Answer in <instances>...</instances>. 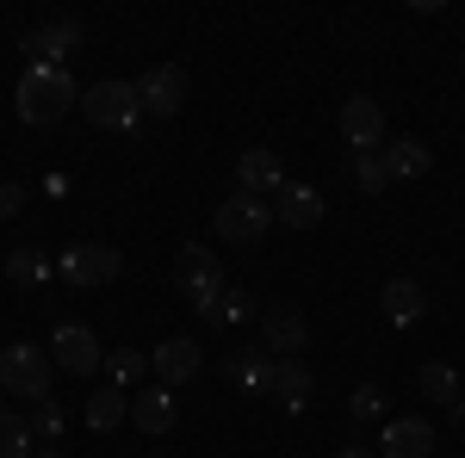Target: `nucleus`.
Returning <instances> with one entry per match:
<instances>
[{
    "instance_id": "1",
    "label": "nucleus",
    "mask_w": 465,
    "mask_h": 458,
    "mask_svg": "<svg viewBox=\"0 0 465 458\" xmlns=\"http://www.w3.org/2000/svg\"><path fill=\"white\" fill-rule=\"evenodd\" d=\"M13 106H19V124H32V131H50V124H63V118H69V106H81V87H74V74H69V69L32 63V69H19Z\"/></svg>"
},
{
    "instance_id": "2",
    "label": "nucleus",
    "mask_w": 465,
    "mask_h": 458,
    "mask_svg": "<svg viewBox=\"0 0 465 458\" xmlns=\"http://www.w3.org/2000/svg\"><path fill=\"white\" fill-rule=\"evenodd\" d=\"M50 378H56V353L32 347V341H13V347H0V390H6V396L44 403V396H50Z\"/></svg>"
},
{
    "instance_id": "3",
    "label": "nucleus",
    "mask_w": 465,
    "mask_h": 458,
    "mask_svg": "<svg viewBox=\"0 0 465 458\" xmlns=\"http://www.w3.org/2000/svg\"><path fill=\"white\" fill-rule=\"evenodd\" d=\"M81 118L100 124V131H137V118H143L137 81H94V87H81Z\"/></svg>"
},
{
    "instance_id": "4",
    "label": "nucleus",
    "mask_w": 465,
    "mask_h": 458,
    "mask_svg": "<svg viewBox=\"0 0 465 458\" xmlns=\"http://www.w3.org/2000/svg\"><path fill=\"white\" fill-rule=\"evenodd\" d=\"M124 273V254L106 242H74L56 254V279H69L74 291H100V285H112Z\"/></svg>"
},
{
    "instance_id": "5",
    "label": "nucleus",
    "mask_w": 465,
    "mask_h": 458,
    "mask_svg": "<svg viewBox=\"0 0 465 458\" xmlns=\"http://www.w3.org/2000/svg\"><path fill=\"white\" fill-rule=\"evenodd\" d=\"M174 291L180 297H193V304H205V297H223L230 291V279H223V260H217V248H199V242H186L174 254Z\"/></svg>"
},
{
    "instance_id": "6",
    "label": "nucleus",
    "mask_w": 465,
    "mask_h": 458,
    "mask_svg": "<svg viewBox=\"0 0 465 458\" xmlns=\"http://www.w3.org/2000/svg\"><path fill=\"white\" fill-rule=\"evenodd\" d=\"M267 223H273V205H267V199H249V192H236V199L217 205V242L254 248L261 236H267Z\"/></svg>"
},
{
    "instance_id": "7",
    "label": "nucleus",
    "mask_w": 465,
    "mask_h": 458,
    "mask_svg": "<svg viewBox=\"0 0 465 458\" xmlns=\"http://www.w3.org/2000/svg\"><path fill=\"white\" fill-rule=\"evenodd\" d=\"M254 328H261V347L273 359H304V347H311V322L298 304H267Z\"/></svg>"
},
{
    "instance_id": "8",
    "label": "nucleus",
    "mask_w": 465,
    "mask_h": 458,
    "mask_svg": "<svg viewBox=\"0 0 465 458\" xmlns=\"http://www.w3.org/2000/svg\"><path fill=\"white\" fill-rule=\"evenodd\" d=\"M50 347H56V365H63L69 378H94V372H106V347H100V335H94L87 322H56Z\"/></svg>"
},
{
    "instance_id": "9",
    "label": "nucleus",
    "mask_w": 465,
    "mask_h": 458,
    "mask_svg": "<svg viewBox=\"0 0 465 458\" xmlns=\"http://www.w3.org/2000/svg\"><path fill=\"white\" fill-rule=\"evenodd\" d=\"M137 100H143L149 118H174L186 106V69L180 63H155V69L137 74Z\"/></svg>"
},
{
    "instance_id": "10",
    "label": "nucleus",
    "mask_w": 465,
    "mask_h": 458,
    "mask_svg": "<svg viewBox=\"0 0 465 458\" xmlns=\"http://www.w3.org/2000/svg\"><path fill=\"white\" fill-rule=\"evenodd\" d=\"M149 365H155V378H162L168 390H180V385H193V378L205 372V353H199L193 335H168L162 347L149 353Z\"/></svg>"
},
{
    "instance_id": "11",
    "label": "nucleus",
    "mask_w": 465,
    "mask_h": 458,
    "mask_svg": "<svg viewBox=\"0 0 465 458\" xmlns=\"http://www.w3.org/2000/svg\"><path fill=\"white\" fill-rule=\"evenodd\" d=\"M19 50H25V69H32V63H50V69H63L74 50H81V19H50V25H37V32L25 37Z\"/></svg>"
},
{
    "instance_id": "12",
    "label": "nucleus",
    "mask_w": 465,
    "mask_h": 458,
    "mask_svg": "<svg viewBox=\"0 0 465 458\" xmlns=\"http://www.w3.org/2000/svg\"><path fill=\"white\" fill-rule=\"evenodd\" d=\"M341 137H348V149H385V106L379 100H366V93H354V100H341Z\"/></svg>"
},
{
    "instance_id": "13",
    "label": "nucleus",
    "mask_w": 465,
    "mask_h": 458,
    "mask_svg": "<svg viewBox=\"0 0 465 458\" xmlns=\"http://www.w3.org/2000/svg\"><path fill=\"white\" fill-rule=\"evenodd\" d=\"M174 422H180V403H174V390H168V385L131 390V427H137V434L162 440V434H174Z\"/></svg>"
},
{
    "instance_id": "14",
    "label": "nucleus",
    "mask_w": 465,
    "mask_h": 458,
    "mask_svg": "<svg viewBox=\"0 0 465 458\" xmlns=\"http://www.w3.org/2000/svg\"><path fill=\"white\" fill-rule=\"evenodd\" d=\"M286 186V161H280V149H242L236 155V192H249V199H273Z\"/></svg>"
},
{
    "instance_id": "15",
    "label": "nucleus",
    "mask_w": 465,
    "mask_h": 458,
    "mask_svg": "<svg viewBox=\"0 0 465 458\" xmlns=\"http://www.w3.org/2000/svg\"><path fill=\"white\" fill-rule=\"evenodd\" d=\"M223 385L242 390V396H267V390H273V353L267 347H236L223 359Z\"/></svg>"
},
{
    "instance_id": "16",
    "label": "nucleus",
    "mask_w": 465,
    "mask_h": 458,
    "mask_svg": "<svg viewBox=\"0 0 465 458\" xmlns=\"http://www.w3.org/2000/svg\"><path fill=\"white\" fill-rule=\"evenodd\" d=\"M379 458H434V422L422 415H397L379 434Z\"/></svg>"
},
{
    "instance_id": "17",
    "label": "nucleus",
    "mask_w": 465,
    "mask_h": 458,
    "mask_svg": "<svg viewBox=\"0 0 465 458\" xmlns=\"http://www.w3.org/2000/svg\"><path fill=\"white\" fill-rule=\"evenodd\" d=\"M379 310H385V322L410 328V322H422V317H429V291L410 279V273H397V279L379 285Z\"/></svg>"
},
{
    "instance_id": "18",
    "label": "nucleus",
    "mask_w": 465,
    "mask_h": 458,
    "mask_svg": "<svg viewBox=\"0 0 465 458\" xmlns=\"http://www.w3.org/2000/svg\"><path fill=\"white\" fill-rule=\"evenodd\" d=\"M273 223H286V229H317V223H322L317 186H298V180H286V186L273 192Z\"/></svg>"
},
{
    "instance_id": "19",
    "label": "nucleus",
    "mask_w": 465,
    "mask_h": 458,
    "mask_svg": "<svg viewBox=\"0 0 465 458\" xmlns=\"http://www.w3.org/2000/svg\"><path fill=\"white\" fill-rule=\"evenodd\" d=\"M199 322H212V328H236V322H261V304H254V291L242 285H230L223 297H205V304H193Z\"/></svg>"
},
{
    "instance_id": "20",
    "label": "nucleus",
    "mask_w": 465,
    "mask_h": 458,
    "mask_svg": "<svg viewBox=\"0 0 465 458\" xmlns=\"http://www.w3.org/2000/svg\"><path fill=\"white\" fill-rule=\"evenodd\" d=\"M379 161H385V174H391V186H397V180H422L434 155H429V142L397 137V142H385V149H379Z\"/></svg>"
},
{
    "instance_id": "21",
    "label": "nucleus",
    "mask_w": 465,
    "mask_h": 458,
    "mask_svg": "<svg viewBox=\"0 0 465 458\" xmlns=\"http://www.w3.org/2000/svg\"><path fill=\"white\" fill-rule=\"evenodd\" d=\"M311 390H317V378H311V365H304V359H273V396L286 403L292 415L304 409V396H311Z\"/></svg>"
},
{
    "instance_id": "22",
    "label": "nucleus",
    "mask_w": 465,
    "mask_h": 458,
    "mask_svg": "<svg viewBox=\"0 0 465 458\" xmlns=\"http://www.w3.org/2000/svg\"><path fill=\"white\" fill-rule=\"evenodd\" d=\"M118 422H131V390H118V385L94 390V396H87V427H94V434H112Z\"/></svg>"
},
{
    "instance_id": "23",
    "label": "nucleus",
    "mask_w": 465,
    "mask_h": 458,
    "mask_svg": "<svg viewBox=\"0 0 465 458\" xmlns=\"http://www.w3.org/2000/svg\"><path fill=\"white\" fill-rule=\"evenodd\" d=\"M416 390H422L429 403H440V409H453V403H460V372H453L447 359H429V365H416Z\"/></svg>"
},
{
    "instance_id": "24",
    "label": "nucleus",
    "mask_w": 465,
    "mask_h": 458,
    "mask_svg": "<svg viewBox=\"0 0 465 458\" xmlns=\"http://www.w3.org/2000/svg\"><path fill=\"white\" fill-rule=\"evenodd\" d=\"M6 279H13V285H32V291H44V285L56 279V260H44L37 248H13V254H6Z\"/></svg>"
},
{
    "instance_id": "25",
    "label": "nucleus",
    "mask_w": 465,
    "mask_h": 458,
    "mask_svg": "<svg viewBox=\"0 0 465 458\" xmlns=\"http://www.w3.org/2000/svg\"><path fill=\"white\" fill-rule=\"evenodd\" d=\"M155 372L149 365V353H137V347H118V353H106V378L118 390H143V378Z\"/></svg>"
},
{
    "instance_id": "26",
    "label": "nucleus",
    "mask_w": 465,
    "mask_h": 458,
    "mask_svg": "<svg viewBox=\"0 0 465 458\" xmlns=\"http://www.w3.org/2000/svg\"><path fill=\"white\" fill-rule=\"evenodd\" d=\"M37 453V434L25 415H13V409H0V458H32Z\"/></svg>"
},
{
    "instance_id": "27",
    "label": "nucleus",
    "mask_w": 465,
    "mask_h": 458,
    "mask_svg": "<svg viewBox=\"0 0 465 458\" xmlns=\"http://www.w3.org/2000/svg\"><path fill=\"white\" fill-rule=\"evenodd\" d=\"M25 422H32L37 440H63V434H69V415H63V403H56V396L32 403V415H25Z\"/></svg>"
},
{
    "instance_id": "28",
    "label": "nucleus",
    "mask_w": 465,
    "mask_h": 458,
    "mask_svg": "<svg viewBox=\"0 0 465 458\" xmlns=\"http://www.w3.org/2000/svg\"><path fill=\"white\" fill-rule=\"evenodd\" d=\"M348 174H354L360 186H366V199L391 186V174H385V161H379V149H372V155H366V149H354V161H348Z\"/></svg>"
},
{
    "instance_id": "29",
    "label": "nucleus",
    "mask_w": 465,
    "mask_h": 458,
    "mask_svg": "<svg viewBox=\"0 0 465 458\" xmlns=\"http://www.w3.org/2000/svg\"><path fill=\"white\" fill-rule=\"evenodd\" d=\"M348 415H354V422H372V415H385V390H379V385H360L354 396H348Z\"/></svg>"
},
{
    "instance_id": "30",
    "label": "nucleus",
    "mask_w": 465,
    "mask_h": 458,
    "mask_svg": "<svg viewBox=\"0 0 465 458\" xmlns=\"http://www.w3.org/2000/svg\"><path fill=\"white\" fill-rule=\"evenodd\" d=\"M19 205H25V192L13 180H0V217H19Z\"/></svg>"
},
{
    "instance_id": "31",
    "label": "nucleus",
    "mask_w": 465,
    "mask_h": 458,
    "mask_svg": "<svg viewBox=\"0 0 465 458\" xmlns=\"http://www.w3.org/2000/svg\"><path fill=\"white\" fill-rule=\"evenodd\" d=\"M32 458H63V446H37V453Z\"/></svg>"
},
{
    "instance_id": "32",
    "label": "nucleus",
    "mask_w": 465,
    "mask_h": 458,
    "mask_svg": "<svg viewBox=\"0 0 465 458\" xmlns=\"http://www.w3.org/2000/svg\"><path fill=\"white\" fill-rule=\"evenodd\" d=\"M335 458H379V453H360V446H354V453H335Z\"/></svg>"
},
{
    "instance_id": "33",
    "label": "nucleus",
    "mask_w": 465,
    "mask_h": 458,
    "mask_svg": "<svg viewBox=\"0 0 465 458\" xmlns=\"http://www.w3.org/2000/svg\"><path fill=\"white\" fill-rule=\"evenodd\" d=\"M149 458H168V453H149Z\"/></svg>"
}]
</instances>
